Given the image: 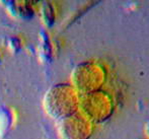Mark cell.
I'll list each match as a JSON object with an SVG mask.
<instances>
[{
	"label": "cell",
	"mask_w": 149,
	"mask_h": 139,
	"mask_svg": "<svg viewBox=\"0 0 149 139\" xmlns=\"http://www.w3.org/2000/svg\"><path fill=\"white\" fill-rule=\"evenodd\" d=\"M146 130H147V133H148V135H149V123H148L147 127H146Z\"/></svg>",
	"instance_id": "1"
}]
</instances>
